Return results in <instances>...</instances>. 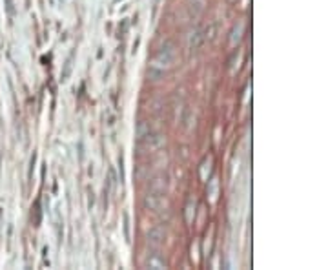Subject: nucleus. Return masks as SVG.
<instances>
[{
	"mask_svg": "<svg viewBox=\"0 0 328 270\" xmlns=\"http://www.w3.org/2000/svg\"><path fill=\"white\" fill-rule=\"evenodd\" d=\"M188 6H190V11H192L193 17H199L204 11L206 0H188Z\"/></svg>",
	"mask_w": 328,
	"mask_h": 270,
	"instance_id": "obj_9",
	"label": "nucleus"
},
{
	"mask_svg": "<svg viewBox=\"0 0 328 270\" xmlns=\"http://www.w3.org/2000/svg\"><path fill=\"white\" fill-rule=\"evenodd\" d=\"M70 71H71V57L68 58V62H66L64 73H62V81H66V79H68V75H70Z\"/></svg>",
	"mask_w": 328,
	"mask_h": 270,
	"instance_id": "obj_11",
	"label": "nucleus"
},
{
	"mask_svg": "<svg viewBox=\"0 0 328 270\" xmlns=\"http://www.w3.org/2000/svg\"><path fill=\"white\" fill-rule=\"evenodd\" d=\"M243 35H245V22L243 20H239V22H235L232 26V29H230V39H228V44L232 46H237L239 42H241V39H243Z\"/></svg>",
	"mask_w": 328,
	"mask_h": 270,
	"instance_id": "obj_7",
	"label": "nucleus"
},
{
	"mask_svg": "<svg viewBox=\"0 0 328 270\" xmlns=\"http://www.w3.org/2000/svg\"><path fill=\"white\" fill-rule=\"evenodd\" d=\"M166 187H168L166 175H157V177H153V179H151L148 190H155V192H164V193H166Z\"/></svg>",
	"mask_w": 328,
	"mask_h": 270,
	"instance_id": "obj_8",
	"label": "nucleus"
},
{
	"mask_svg": "<svg viewBox=\"0 0 328 270\" xmlns=\"http://www.w3.org/2000/svg\"><path fill=\"white\" fill-rule=\"evenodd\" d=\"M164 239H166V230L162 226H153L148 232V236H146V241H148V244L151 248H159L164 243Z\"/></svg>",
	"mask_w": 328,
	"mask_h": 270,
	"instance_id": "obj_6",
	"label": "nucleus"
},
{
	"mask_svg": "<svg viewBox=\"0 0 328 270\" xmlns=\"http://www.w3.org/2000/svg\"><path fill=\"white\" fill-rule=\"evenodd\" d=\"M142 205L146 210L150 212H159L164 205V192H155V190H148L146 195H144V201Z\"/></svg>",
	"mask_w": 328,
	"mask_h": 270,
	"instance_id": "obj_4",
	"label": "nucleus"
},
{
	"mask_svg": "<svg viewBox=\"0 0 328 270\" xmlns=\"http://www.w3.org/2000/svg\"><path fill=\"white\" fill-rule=\"evenodd\" d=\"M6 4H7V11H9V15H13V2H11V0H6Z\"/></svg>",
	"mask_w": 328,
	"mask_h": 270,
	"instance_id": "obj_12",
	"label": "nucleus"
},
{
	"mask_svg": "<svg viewBox=\"0 0 328 270\" xmlns=\"http://www.w3.org/2000/svg\"><path fill=\"white\" fill-rule=\"evenodd\" d=\"M204 29L201 26L193 27L192 31H190V35H188V48H190V52H197V50H201V46L204 44Z\"/></svg>",
	"mask_w": 328,
	"mask_h": 270,
	"instance_id": "obj_5",
	"label": "nucleus"
},
{
	"mask_svg": "<svg viewBox=\"0 0 328 270\" xmlns=\"http://www.w3.org/2000/svg\"><path fill=\"white\" fill-rule=\"evenodd\" d=\"M177 60V46L172 40H166L159 48V52L155 53L148 64V79L151 82H159L172 71Z\"/></svg>",
	"mask_w": 328,
	"mask_h": 270,
	"instance_id": "obj_1",
	"label": "nucleus"
},
{
	"mask_svg": "<svg viewBox=\"0 0 328 270\" xmlns=\"http://www.w3.org/2000/svg\"><path fill=\"white\" fill-rule=\"evenodd\" d=\"M193 216H195V201L190 197L186 203V208H184V221H186L188 225L193 221Z\"/></svg>",
	"mask_w": 328,
	"mask_h": 270,
	"instance_id": "obj_10",
	"label": "nucleus"
},
{
	"mask_svg": "<svg viewBox=\"0 0 328 270\" xmlns=\"http://www.w3.org/2000/svg\"><path fill=\"white\" fill-rule=\"evenodd\" d=\"M142 267H144V269H150V270H164V269H168V259L162 252H159L157 248H155L153 252H150L148 256L144 257Z\"/></svg>",
	"mask_w": 328,
	"mask_h": 270,
	"instance_id": "obj_3",
	"label": "nucleus"
},
{
	"mask_svg": "<svg viewBox=\"0 0 328 270\" xmlns=\"http://www.w3.org/2000/svg\"><path fill=\"white\" fill-rule=\"evenodd\" d=\"M137 142H139V146H141L142 150H146V152H157V150H161L162 146L166 144V137L162 134H159V132L151 130V132H148L144 137H141Z\"/></svg>",
	"mask_w": 328,
	"mask_h": 270,
	"instance_id": "obj_2",
	"label": "nucleus"
},
{
	"mask_svg": "<svg viewBox=\"0 0 328 270\" xmlns=\"http://www.w3.org/2000/svg\"><path fill=\"white\" fill-rule=\"evenodd\" d=\"M230 2H235V0H230Z\"/></svg>",
	"mask_w": 328,
	"mask_h": 270,
	"instance_id": "obj_13",
	"label": "nucleus"
}]
</instances>
